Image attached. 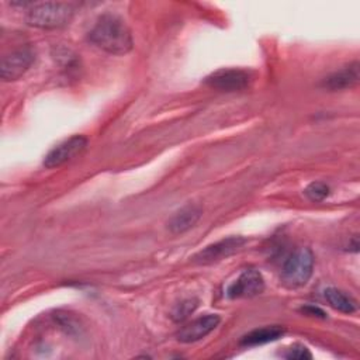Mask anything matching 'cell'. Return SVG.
I'll list each match as a JSON object with an SVG mask.
<instances>
[{
	"instance_id": "1",
	"label": "cell",
	"mask_w": 360,
	"mask_h": 360,
	"mask_svg": "<svg viewBox=\"0 0 360 360\" xmlns=\"http://www.w3.org/2000/svg\"><path fill=\"white\" fill-rule=\"evenodd\" d=\"M89 39L111 55H125L134 46L131 30L114 14H103L90 30Z\"/></svg>"
},
{
	"instance_id": "2",
	"label": "cell",
	"mask_w": 360,
	"mask_h": 360,
	"mask_svg": "<svg viewBox=\"0 0 360 360\" xmlns=\"http://www.w3.org/2000/svg\"><path fill=\"white\" fill-rule=\"evenodd\" d=\"M75 15V6L62 1L31 3L25 14V21L37 28L53 30L65 27Z\"/></svg>"
},
{
	"instance_id": "3",
	"label": "cell",
	"mask_w": 360,
	"mask_h": 360,
	"mask_svg": "<svg viewBox=\"0 0 360 360\" xmlns=\"http://www.w3.org/2000/svg\"><path fill=\"white\" fill-rule=\"evenodd\" d=\"M314 255L308 248H300L292 252L283 264L281 283L287 288H298L308 283L312 276Z\"/></svg>"
},
{
	"instance_id": "4",
	"label": "cell",
	"mask_w": 360,
	"mask_h": 360,
	"mask_svg": "<svg viewBox=\"0 0 360 360\" xmlns=\"http://www.w3.org/2000/svg\"><path fill=\"white\" fill-rule=\"evenodd\" d=\"M87 146V138L83 135H73L68 139H65L63 142H60L59 145H56L55 148H52L45 159H44V166L46 169H55L59 167L65 163H68L69 160L75 159L76 156H79Z\"/></svg>"
},
{
	"instance_id": "5",
	"label": "cell",
	"mask_w": 360,
	"mask_h": 360,
	"mask_svg": "<svg viewBox=\"0 0 360 360\" xmlns=\"http://www.w3.org/2000/svg\"><path fill=\"white\" fill-rule=\"evenodd\" d=\"M204 83L219 91H239L249 86L250 75L242 69H219L208 75Z\"/></svg>"
},
{
	"instance_id": "6",
	"label": "cell",
	"mask_w": 360,
	"mask_h": 360,
	"mask_svg": "<svg viewBox=\"0 0 360 360\" xmlns=\"http://www.w3.org/2000/svg\"><path fill=\"white\" fill-rule=\"evenodd\" d=\"M32 62L34 53L28 48H20L4 55L0 66V76L3 82H13L20 79L30 69Z\"/></svg>"
},
{
	"instance_id": "7",
	"label": "cell",
	"mask_w": 360,
	"mask_h": 360,
	"mask_svg": "<svg viewBox=\"0 0 360 360\" xmlns=\"http://www.w3.org/2000/svg\"><path fill=\"white\" fill-rule=\"evenodd\" d=\"M264 288L262 274L255 269L243 270L239 277L228 285L226 295L229 298H250L260 294Z\"/></svg>"
},
{
	"instance_id": "8",
	"label": "cell",
	"mask_w": 360,
	"mask_h": 360,
	"mask_svg": "<svg viewBox=\"0 0 360 360\" xmlns=\"http://www.w3.org/2000/svg\"><path fill=\"white\" fill-rule=\"evenodd\" d=\"M245 243H246V239L242 236H229L226 239H221L215 243L205 246L202 250H200L194 256V260L198 263L218 262L242 249Z\"/></svg>"
},
{
	"instance_id": "9",
	"label": "cell",
	"mask_w": 360,
	"mask_h": 360,
	"mask_svg": "<svg viewBox=\"0 0 360 360\" xmlns=\"http://www.w3.org/2000/svg\"><path fill=\"white\" fill-rule=\"evenodd\" d=\"M219 316L215 314H208L204 316H200L186 326H183L179 333L177 339L183 343H193L202 338H205L208 333H211L219 323Z\"/></svg>"
},
{
	"instance_id": "10",
	"label": "cell",
	"mask_w": 360,
	"mask_h": 360,
	"mask_svg": "<svg viewBox=\"0 0 360 360\" xmlns=\"http://www.w3.org/2000/svg\"><path fill=\"white\" fill-rule=\"evenodd\" d=\"M359 82V63L353 62L349 66H345L340 70L333 72L328 77L323 79L322 86L328 90L336 91L353 87Z\"/></svg>"
},
{
	"instance_id": "11",
	"label": "cell",
	"mask_w": 360,
	"mask_h": 360,
	"mask_svg": "<svg viewBox=\"0 0 360 360\" xmlns=\"http://www.w3.org/2000/svg\"><path fill=\"white\" fill-rule=\"evenodd\" d=\"M201 214H202L201 207L195 204L184 205L169 219L167 228L172 233H183L197 224Z\"/></svg>"
},
{
	"instance_id": "12",
	"label": "cell",
	"mask_w": 360,
	"mask_h": 360,
	"mask_svg": "<svg viewBox=\"0 0 360 360\" xmlns=\"http://www.w3.org/2000/svg\"><path fill=\"white\" fill-rule=\"evenodd\" d=\"M284 335V328L278 325H271V326H263L257 328L249 333H246L240 339L242 346H257V345H264L267 342H273Z\"/></svg>"
},
{
	"instance_id": "13",
	"label": "cell",
	"mask_w": 360,
	"mask_h": 360,
	"mask_svg": "<svg viewBox=\"0 0 360 360\" xmlns=\"http://www.w3.org/2000/svg\"><path fill=\"white\" fill-rule=\"evenodd\" d=\"M325 298H326L328 304L339 312L352 314L356 311V301L350 295L343 292L342 290L329 287L325 290Z\"/></svg>"
},
{
	"instance_id": "14",
	"label": "cell",
	"mask_w": 360,
	"mask_h": 360,
	"mask_svg": "<svg viewBox=\"0 0 360 360\" xmlns=\"http://www.w3.org/2000/svg\"><path fill=\"white\" fill-rule=\"evenodd\" d=\"M305 195L311 200V201H322L323 198L328 197L329 194V187L325 183L321 181H312L311 184L307 186L305 188Z\"/></svg>"
},
{
	"instance_id": "15",
	"label": "cell",
	"mask_w": 360,
	"mask_h": 360,
	"mask_svg": "<svg viewBox=\"0 0 360 360\" xmlns=\"http://www.w3.org/2000/svg\"><path fill=\"white\" fill-rule=\"evenodd\" d=\"M195 307H197V301H194V300H186V301H183L181 304H179V305L174 308L172 316H173L174 321H181V319L187 318V316L195 309Z\"/></svg>"
},
{
	"instance_id": "16",
	"label": "cell",
	"mask_w": 360,
	"mask_h": 360,
	"mask_svg": "<svg viewBox=\"0 0 360 360\" xmlns=\"http://www.w3.org/2000/svg\"><path fill=\"white\" fill-rule=\"evenodd\" d=\"M287 359H295V360H302V359H311L312 354L309 353V350L305 346H292L291 349H288V352L284 354Z\"/></svg>"
},
{
	"instance_id": "17",
	"label": "cell",
	"mask_w": 360,
	"mask_h": 360,
	"mask_svg": "<svg viewBox=\"0 0 360 360\" xmlns=\"http://www.w3.org/2000/svg\"><path fill=\"white\" fill-rule=\"evenodd\" d=\"M304 312H307L308 315H314V316H319V318H325V312L319 308H315V307H305L302 308Z\"/></svg>"
}]
</instances>
